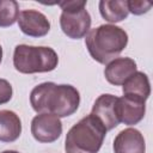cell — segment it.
Masks as SVG:
<instances>
[{
  "instance_id": "obj_1",
  "label": "cell",
  "mask_w": 153,
  "mask_h": 153,
  "mask_svg": "<svg viewBox=\"0 0 153 153\" xmlns=\"http://www.w3.org/2000/svg\"><path fill=\"white\" fill-rule=\"evenodd\" d=\"M30 104L37 114H54L60 118L67 117L78 110L80 93L72 85L45 81L32 88Z\"/></svg>"
},
{
  "instance_id": "obj_2",
  "label": "cell",
  "mask_w": 153,
  "mask_h": 153,
  "mask_svg": "<svg viewBox=\"0 0 153 153\" xmlns=\"http://www.w3.org/2000/svg\"><path fill=\"white\" fill-rule=\"evenodd\" d=\"M85 37L91 57L102 65H108L118 57L128 44V35L124 29L114 24H102L91 29Z\"/></svg>"
},
{
  "instance_id": "obj_3",
  "label": "cell",
  "mask_w": 153,
  "mask_h": 153,
  "mask_svg": "<svg viewBox=\"0 0 153 153\" xmlns=\"http://www.w3.org/2000/svg\"><path fill=\"white\" fill-rule=\"evenodd\" d=\"M105 134L104 126L90 114L68 130L65 140V151L66 153H98Z\"/></svg>"
},
{
  "instance_id": "obj_4",
  "label": "cell",
  "mask_w": 153,
  "mask_h": 153,
  "mask_svg": "<svg viewBox=\"0 0 153 153\" xmlns=\"http://www.w3.org/2000/svg\"><path fill=\"white\" fill-rule=\"evenodd\" d=\"M59 56L50 47L18 44L13 53V66L23 74L47 73L57 67Z\"/></svg>"
},
{
  "instance_id": "obj_5",
  "label": "cell",
  "mask_w": 153,
  "mask_h": 153,
  "mask_svg": "<svg viewBox=\"0 0 153 153\" xmlns=\"http://www.w3.org/2000/svg\"><path fill=\"white\" fill-rule=\"evenodd\" d=\"M60 26L67 37L72 39L82 38L91 29V16L85 7L62 11Z\"/></svg>"
},
{
  "instance_id": "obj_6",
  "label": "cell",
  "mask_w": 153,
  "mask_h": 153,
  "mask_svg": "<svg viewBox=\"0 0 153 153\" xmlns=\"http://www.w3.org/2000/svg\"><path fill=\"white\" fill-rule=\"evenodd\" d=\"M31 134L38 142L50 143L56 141L62 134L60 117L54 114H38L31 121Z\"/></svg>"
},
{
  "instance_id": "obj_7",
  "label": "cell",
  "mask_w": 153,
  "mask_h": 153,
  "mask_svg": "<svg viewBox=\"0 0 153 153\" xmlns=\"http://www.w3.org/2000/svg\"><path fill=\"white\" fill-rule=\"evenodd\" d=\"M117 98L118 97L114 94L104 93L96 99L92 106L91 115H93L104 126L106 131L116 128L120 124V121L117 117V109H116Z\"/></svg>"
},
{
  "instance_id": "obj_8",
  "label": "cell",
  "mask_w": 153,
  "mask_h": 153,
  "mask_svg": "<svg viewBox=\"0 0 153 153\" xmlns=\"http://www.w3.org/2000/svg\"><path fill=\"white\" fill-rule=\"evenodd\" d=\"M17 22L22 32L30 37H43L50 30V23L48 18L37 10L22 11Z\"/></svg>"
},
{
  "instance_id": "obj_9",
  "label": "cell",
  "mask_w": 153,
  "mask_h": 153,
  "mask_svg": "<svg viewBox=\"0 0 153 153\" xmlns=\"http://www.w3.org/2000/svg\"><path fill=\"white\" fill-rule=\"evenodd\" d=\"M116 109L120 123L122 122L127 126H134L143 118L146 112V102L136 97L123 94L117 98Z\"/></svg>"
},
{
  "instance_id": "obj_10",
  "label": "cell",
  "mask_w": 153,
  "mask_h": 153,
  "mask_svg": "<svg viewBox=\"0 0 153 153\" xmlns=\"http://www.w3.org/2000/svg\"><path fill=\"white\" fill-rule=\"evenodd\" d=\"M115 153H145L146 143L143 135L135 128L121 130L114 140Z\"/></svg>"
},
{
  "instance_id": "obj_11",
  "label": "cell",
  "mask_w": 153,
  "mask_h": 153,
  "mask_svg": "<svg viewBox=\"0 0 153 153\" xmlns=\"http://www.w3.org/2000/svg\"><path fill=\"white\" fill-rule=\"evenodd\" d=\"M136 71H137L136 62L133 59L116 57L106 65L104 69V75L110 84L115 86H120L123 85V82Z\"/></svg>"
},
{
  "instance_id": "obj_12",
  "label": "cell",
  "mask_w": 153,
  "mask_h": 153,
  "mask_svg": "<svg viewBox=\"0 0 153 153\" xmlns=\"http://www.w3.org/2000/svg\"><path fill=\"white\" fill-rule=\"evenodd\" d=\"M22 134V121L11 110H0V141L13 142Z\"/></svg>"
},
{
  "instance_id": "obj_13",
  "label": "cell",
  "mask_w": 153,
  "mask_h": 153,
  "mask_svg": "<svg viewBox=\"0 0 153 153\" xmlns=\"http://www.w3.org/2000/svg\"><path fill=\"white\" fill-rule=\"evenodd\" d=\"M122 91L124 96L136 97L146 102L151 94L149 79L143 72L136 71L123 82Z\"/></svg>"
},
{
  "instance_id": "obj_14",
  "label": "cell",
  "mask_w": 153,
  "mask_h": 153,
  "mask_svg": "<svg viewBox=\"0 0 153 153\" xmlns=\"http://www.w3.org/2000/svg\"><path fill=\"white\" fill-rule=\"evenodd\" d=\"M98 7L100 16L109 23L122 22L129 14L127 0H100Z\"/></svg>"
},
{
  "instance_id": "obj_15",
  "label": "cell",
  "mask_w": 153,
  "mask_h": 153,
  "mask_svg": "<svg viewBox=\"0 0 153 153\" xmlns=\"http://www.w3.org/2000/svg\"><path fill=\"white\" fill-rule=\"evenodd\" d=\"M19 17V5L14 0H0V27L13 25Z\"/></svg>"
},
{
  "instance_id": "obj_16",
  "label": "cell",
  "mask_w": 153,
  "mask_h": 153,
  "mask_svg": "<svg viewBox=\"0 0 153 153\" xmlns=\"http://www.w3.org/2000/svg\"><path fill=\"white\" fill-rule=\"evenodd\" d=\"M128 12L133 13L134 16H141L148 12L152 7V4L148 1H137V0H127Z\"/></svg>"
},
{
  "instance_id": "obj_17",
  "label": "cell",
  "mask_w": 153,
  "mask_h": 153,
  "mask_svg": "<svg viewBox=\"0 0 153 153\" xmlns=\"http://www.w3.org/2000/svg\"><path fill=\"white\" fill-rule=\"evenodd\" d=\"M12 85L6 79H0V105L8 103L12 98Z\"/></svg>"
},
{
  "instance_id": "obj_18",
  "label": "cell",
  "mask_w": 153,
  "mask_h": 153,
  "mask_svg": "<svg viewBox=\"0 0 153 153\" xmlns=\"http://www.w3.org/2000/svg\"><path fill=\"white\" fill-rule=\"evenodd\" d=\"M1 153H19V152H17V151H12V149H8V151H4V152H1Z\"/></svg>"
},
{
  "instance_id": "obj_19",
  "label": "cell",
  "mask_w": 153,
  "mask_h": 153,
  "mask_svg": "<svg viewBox=\"0 0 153 153\" xmlns=\"http://www.w3.org/2000/svg\"><path fill=\"white\" fill-rule=\"evenodd\" d=\"M1 61H2V48L0 45V63H1Z\"/></svg>"
}]
</instances>
